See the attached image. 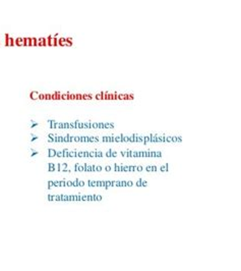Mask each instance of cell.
<instances>
[{
    "instance_id": "38",
    "label": "cell",
    "mask_w": 241,
    "mask_h": 271,
    "mask_svg": "<svg viewBox=\"0 0 241 271\" xmlns=\"http://www.w3.org/2000/svg\"><path fill=\"white\" fill-rule=\"evenodd\" d=\"M96 198H97V199H98V200H101V199H102V198H101V197H100V196H98V197H96Z\"/></svg>"
},
{
    "instance_id": "15",
    "label": "cell",
    "mask_w": 241,
    "mask_h": 271,
    "mask_svg": "<svg viewBox=\"0 0 241 271\" xmlns=\"http://www.w3.org/2000/svg\"><path fill=\"white\" fill-rule=\"evenodd\" d=\"M148 186V182L146 180H142V187H146Z\"/></svg>"
},
{
    "instance_id": "3",
    "label": "cell",
    "mask_w": 241,
    "mask_h": 271,
    "mask_svg": "<svg viewBox=\"0 0 241 271\" xmlns=\"http://www.w3.org/2000/svg\"><path fill=\"white\" fill-rule=\"evenodd\" d=\"M39 96H40V94L37 93V92H32V93H31V98L32 99H38Z\"/></svg>"
},
{
    "instance_id": "7",
    "label": "cell",
    "mask_w": 241,
    "mask_h": 271,
    "mask_svg": "<svg viewBox=\"0 0 241 271\" xmlns=\"http://www.w3.org/2000/svg\"><path fill=\"white\" fill-rule=\"evenodd\" d=\"M65 42H66V40H65L64 38H60V40H59V45H61V46H64Z\"/></svg>"
},
{
    "instance_id": "30",
    "label": "cell",
    "mask_w": 241,
    "mask_h": 271,
    "mask_svg": "<svg viewBox=\"0 0 241 271\" xmlns=\"http://www.w3.org/2000/svg\"><path fill=\"white\" fill-rule=\"evenodd\" d=\"M97 99H102V96H101V94H99V95H97Z\"/></svg>"
},
{
    "instance_id": "33",
    "label": "cell",
    "mask_w": 241,
    "mask_h": 271,
    "mask_svg": "<svg viewBox=\"0 0 241 271\" xmlns=\"http://www.w3.org/2000/svg\"><path fill=\"white\" fill-rule=\"evenodd\" d=\"M106 185H107V187H109V186H112V185H111V182H106Z\"/></svg>"
},
{
    "instance_id": "16",
    "label": "cell",
    "mask_w": 241,
    "mask_h": 271,
    "mask_svg": "<svg viewBox=\"0 0 241 271\" xmlns=\"http://www.w3.org/2000/svg\"><path fill=\"white\" fill-rule=\"evenodd\" d=\"M126 186L127 187H131V186H133V182L130 180V182H126Z\"/></svg>"
},
{
    "instance_id": "19",
    "label": "cell",
    "mask_w": 241,
    "mask_h": 271,
    "mask_svg": "<svg viewBox=\"0 0 241 271\" xmlns=\"http://www.w3.org/2000/svg\"><path fill=\"white\" fill-rule=\"evenodd\" d=\"M121 155L124 157H127V151H123V152H121Z\"/></svg>"
},
{
    "instance_id": "11",
    "label": "cell",
    "mask_w": 241,
    "mask_h": 271,
    "mask_svg": "<svg viewBox=\"0 0 241 271\" xmlns=\"http://www.w3.org/2000/svg\"><path fill=\"white\" fill-rule=\"evenodd\" d=\"M176 140H177V143L182 142V138H181V136H176Z\"/></svg>"
},
{
    "instance_id": "4",
    "label": "cell",
    "mask_w": 241,
    "mask_h": 271,
    "mask_svg": "<svg viewBox=\"0 0 241 271\" xmlns=\"http://www.w3.org/2000/svg\"><path fill=\"white\" fill-rule=\"evenodd\" d=\"M168 168H169V164H165V165H162L160 167V170L161 171H167Z\"/></svg>"
},
{
    "instance_id": "21",
    "label": "cell",
    "mask_w": 241,
    "mask_h": 271,
    "mask_svg": "<svg viewBox=\"0 0 241 271\" xmlns=\"http://www.w3.org/2000/svg\"><path fill=\"white\" fill-rule=\"evenodd\" d=\"M144 157H148V151H144Z\"/></svg>"
},
{
    "instance_id": "36",
    "label": "cell",
    "mask_w": 241,
    "mask_h": 271,
    "mask_svg": "<svg viewBox=\"0 0 241 271\" xmlns=\"http://www.w3.org/2000/svg\"><path fill=\"white\" fill-rule=\"evenodd\" d=\"M101 169H102V168H101L100 166H98V167H97V170H98V171H100V170H101Z\"/></svg>"
},
{
    "instance_id": "8",
    "label": "cell",
    "mask_w": 241,
    "mask_h": 271,
    "mask_svg": "<svg viewBox=\"0 0 241 271\" xmlns=\"http://www.w3.org/2000/svg\"><path fill=\"white\" fill-rule=\"evenodd\" d=\"M128 140H129V142H131V143H134V137H133V135H130V136H128Z\"/></svg>"
},
{
    "instance_id": "35",
    "label": "cell",
    "mask_w": 241,
    "mask_h": 271,
    "mask_svg": "<svg viewBox=\"0 0 241 271\" xmlns=\"http://www.w3.org/2000/svg\"><path fill=\"white\" fill-rule=\"evenodd\" d=\"M96 155H98V156L100 157V156H102V153H101V152H98V153H97V154H96Z\"/></svg>"
},
{
    "instance_id": "26",
    "label": "cell",
    "mask_w": 241,
    "mask_h": 271,
    "mask_svg": "<svg viewBox=\"0 0 241 271\" xmlns=\"http://www.w3.org/2000/svg\"><path fill=\"white\" fill-rule=\"evenodd\" d=\"M157 169H158V168H157V166H156V165H155V166H152V170H153V171H157Z\"/></svg>"
},
{
    "instance_id": "24",
    "label": "cell",
    "mask_w": 241,
    "mask_h": 271,
    "mask_svg": "<svg viewBox=\"0 0 241 271\" xmlns=\"http://www.w3.org/2000/svg\"><path fill=\"white\" fill-rule=\"evenodd\" d=\"M129 171H134V166H129Z\"/></svg>"
},
{
    "instance_id": "25",
    "label": "cell",
    "mask_w": 241,
    "mask_h": 271,
    "mask_svg": "<svg viewBox=\"0 0 241 271\" xmlns=\"http://www.w3.org/2000/svg\"><path fill=\"white\" fill-rule=\"evenodd\" d=\"M114 167H115V170H116V171H119V166L117 165V164H115V165H114Z\"/></svg>"
},
{
    "instance_id": "2",
    "label": "cell",
    "mask_w": 241,
    "mask_h": 271,
    "mask_svg": "<svg viewBox=\"0 0 241 271\" xmlns=\"http://www.w3.org/2000/svg\"><path fill=\"white\" fill-rule=\"evenodd\" d=\"M16 45L19 46H25V39L23 38H19L16 40Z\"/></svg>"
},
{
    "instance_id": "18",
    "label": "cell",
    "mask_w": 241,
    "mask_h": 271,
    "mask_svg": "<svg viewBox=\"0 0 241 271\" xmlns=\"http://www.w3.org/2000/svg\"><path fill=\"white\" fill-rule=\"evenodd\" d=\"M172 142H173V143H177L176 136H172Z\"/></svg>"
},
{
    "instance_id": "34",
    "label": "cell",
    "mask_w": 241,
    "mask_h": 271,
    "mask_svg": "<svg viewBox=\"0 0 241 271\" xmlns=\"http://www.w3.org/2000/svg\"><path fill=\"white\" fill-rule=\"evenodd\" d=\"M90 155H91V156H96V153H95V152H92Z\"/></svg>"
},
{
    "instance_id": "9",
    "label": "cell",
    "mask_w": 241,
    "mask_h": 271,
    "mask_svg": "<svg viewBox=\"0 0 241 271\" xmlns=\"http://www.w3.org/2000/svg\"><path fill=\"white\" fill-rule=\"evenodd\" d=\"M142 178H139V180L136 182V184H135V185H136L137 187H142Z\"/></svg>"
},
{
    "instance_id": "31",
    "label": "cell",
    "mask_w": 241,
    "mask_h": 271,
    "mask_svg": "<svg viewBox=\"0 0 241 271\" xmlns=\"http://www.w3.org/2000/svg\"><path fill=\"white\" fill-rule=\"evenodd\" d=\"M107 156H108V157H111V150H110L109 152L107 153Z\"/></svg>"
},
{
    "instance_id": "29",
    "label": "cell",
    "mask_w": 241,
    "mask_h": 271,
    "mask_svg": "<svg viewBox=\"0 0 241 271\" xmlns=\"http://www.w3.org/2000/svg\"><path fill=\"white\" fill-rule=\"evenodd\" d=\"M121 186L122 187H126V182H121Z\"/></svg>"
},
{
    "instance_id": "10",
    "label": "cell",
    "mask_w": 241,
    "mask_h": 271,
    "mask_svg": "<svg viewBox=\"0 0 241 271\" xmlns=\"http://www.w3.org/2000/svg\"><path fill=\"white\" fill-rule=\"evenodd\" d=\"M133 137H134V143H138V135H137V133H134Z\"/></svg>"
},
{
    "instance_id": "37",
    "label": "cell",
    "mask_w": 241,
    "mask_h": 271,
    "mask_svg": "<svg viewBox=\"0 0 241 271\" xmlns=\"http://www.w3.org/2000/svg\"><path fill=\"white\" fill-rule=\"evenodd\" d=\"M57 155H58V156H62V153H60V152H58V153H57Z\"/></svg>"
},
{
    "instance_id": "20",
    "label": "cell",
    "mask_w": 241,
    "mask_h": 271,
    "mask_svg": "<svg viewBox=\"0 0 241 271\" xmlns=\"http://www.w3.org/2000/svg\"><path fill=\"white\" fill-rule=\"evenodd\" d=\"M146 171H150V172H151V171H153V170H152V166H146Z\"/></svg>"
},
{
    "instance_id": "1",
    "label": "cell",
    "mask_w": 241,
    "mask_h": 271,
    "mask_svg": "<svg viewBox=\"0 0 241 271\" xmlns=\"http://www.w3.org/2000/svg\"><path fill=\"white\" fill-rule=\"evenodd\" d=\"M49 45H50V46H55V45H57V41H56V38H54V37H50V38H49Z\"/></svg>"
},
{
    "instance_id": "5",
    "label": "cell",
    "mask_w": 241,
    "mask_h": 271,
    "mask_svg": "<svg viewBox=\"0 0 241 271\" xmlns=\"http://www.w3.org/2000/svg\"><path fill=\"white\" fill-rule=\"evenodd\" d=\"M165 142L171 143L172 142V136H165Z\"/></svg>"
},
{
    "instance_id": "28",
    "label": "cell",
    "mask_w": 241,
    "mask_h": 271,
    "mask_svg": "<svg viewBox=\"0 0 241 271\" xmlns=\"http://www.w3.org/2000/svg\"><path fill=\"white\" fill-rule=\"evenodd\" d=\"M124 171H129V166H124Z\"/></svg>"
},
{
    "instance_id": "22",
    "label": "cell",
    "mask_w": 241,
    "mask_h": 271,
    "mask_svg": "<svg viewBox=\"0 0 241 271\" xmlns=\"http://www.w3.org/2000/svg\"><path fill=\"white\" fill-rule=\"evenodd\" d=\"M127 157H131V150H127Z\"/></svg>"
},
{
    "instance_id": "27",
    "label": "cell",
    "mask_w": 241,
    "mask_h": 271,
    "mask_svg": "<svg viewBox=\"0 0 241 271\" xmlns=\"http://www.w3.org/2000/svg\"><path fill=\"white\" fill-rule=\"evenodd\" d=\"M116 155H117V153H116V152H113V151H112V150H111V156L115 157Z\"/></svg>"
},
{
    "instance_id": "14",
    "label": "cell",
    "mask_w": 241,
    "mask_h": 271,
    "mask_svg": "<svg viewBox=\"0 0 241 271\" xmlns=\"http://www.w3.org/2000/svg\"><path fill=\"white\" fill-rule=\"evenodd\" d=\"M55 154H56V153H55V151H54V150H50V151H49V155H50V156H54Z\"/></svg>"
},
{
    "instance_id": "17",
    "label": "cell",
    "mask_w": 241,
    "mask_h": 271,
    "mask_svg": "<svg viewBox=\"0 0 241 271\" xmlns=\"http://www.w3.org/2000/svg\"><path fill=\"white\" fill-rule=\"evenodd\" d=\"M136 170L137 171H142V170H144V167H142V166H136Z\"/></svg>"
},
{
    "instance_id": "23",
    "label": "cell",
    "mask_w": 241,
    "mask_h": 271,
    "mask_svg": "<svg viewBox=\"0 0 241 271\" xmlns=\"http://www.w3.org/2000/svg\"><path fill=\"white\" fill-rule=\"evenodd\" d=\"M138 157H144V151H140L138 153Z\"/></svg>"
},
{
    "instance_id": "12",
    "label": "cell",
    "mask_w": 241,
    "mask_h": 271,
    "mask_svg": "<svg viewBox=\"0 0 241 271\" xmlns=\"http://www.w3.org/2000/svg\"><path fill=\"white\" fill-rule=\"evenodd\" d=\"M115 142H118V143L122 142V141H121V136H118V137H116V138H115Z\"/></svg>"
},
{
    "instance_id": "6",
    "label": "cell",
    "mask_w": 241,
    "mask_h": 271,
    "mask_svg": "<svg viewBox=\"0 0 241 271\" xmlns=\"http://www.w3.org/2000/svg\"><path fill=\"white\" fill-rule=\"evenodd\" d=\"M37 45V40L35 38H31V46H36Z\"/></svg>"
},
{
    "instance_id": "32",
    "label": "cell",
    "mask_w": 241,
    "mask_h": 271,
    "mask_svg": "<svg viewBox=\"0 0 241 271\" xmlns=\"http://www.w3.org/2000/svg\"><path fill=\"white\" fill-rule=\"evenodd\" d=\"M106 170H107V171H110V170H111V167H110V166H107V167H106Z\"/></svg>"
},
{
    "instance_id": "13",
    "label": "cell",
    "mask_w": 241,
    "mask_h": 271,
    "mask_svg": "<svg viewBox=\"0 0 241 271\" xmlns=\"http://www.w3.org/2000/svg\"><path fill=\"white\" fill-rule=\"evenodd\" d=\"M155 157H162V153H161L160 151H157L155 154Z\"/></svg>"
}]
</instances>
